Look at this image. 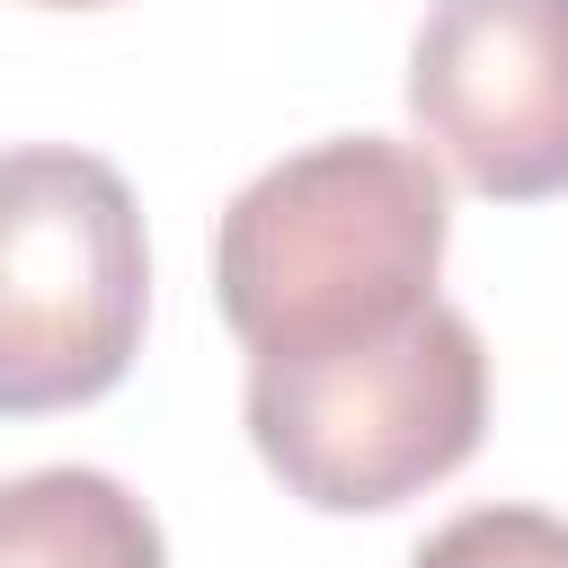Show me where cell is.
I'll return each mask as SVG.
<instances>
[{
	"label": "cell",
	"mask_w": 568,
	"mask_h": 568,
	"mask_svg": "<svg viewBox=\"0 0 568 568\" xmlns=\"http://www.w3.org/2000/svg\"><path fill=\"white\" fill-rule=\"evenodd\" d=\"M453 240L444 178L417 142L337 133L248 178L213 231L222 320L248 355L373 337L435 302Z\"/></svg>",
	"instance_id": "cell-1"
},
{
	"label": "cell",
	"mask_w": 568,
	"mask_h": 568,
	"mask_svg": "<svg viewBox=\"0 0 568 568\" xmlns=\"http://www.w3.org/2000/svg\"><path fill=\"white\" fill-rule=\"evenodd\" d=\"M488 346L453 302H426L373 337L257 355L248 444L320 515H382L479 453Z\"/></svg>",
	"instance_id": "cell-2"
},
{
	"label": "cell",
	"mask_w": 568,
	"mask_h": 568,
	"mask_svg": "<svg viewBox=\"0 0 568 568\" xmlns=\"http://www.w3.org/2000/svg\"><path fill=\"white\" fill-rule=\"evenodd\" d=\"M151 248L133 186L71 142L0 151V417L106 399L142 355Z\"/></svg>",
	"instance_id": "cell-3"
},
{
	"label": "cell",
	"mask_w": 568,
	"mask_h": 568,
	"mask_svg": "<svg viewBox=\"0 0 568 568\" xmlns=\"http://www.w3.org/2000/svg\"><path fill=\"white\" fill-rule=\"evenodd\" d=\"M408 115L488 204L568 195V0H435Z\"/></svg>",
	"instance_id": "cell-4"
},
{
	"label": "cell",
	"mask_w": 568,
	"mask_h": 568,
	"mask_svg": "<svg viewBox=\"0 0 568 568\" xmlns=\"http://www.w3.org/2000/svg\"><path fill=\"white\" fill-rule=\"evenodd\" d=\"M0 568H169V550L124 479L27 470L0 488Z\"/></svg>",
	"instance_id": "cell-5"
},
{
	"label": "cell",
	"mask_w": 568,
	"mask_h": 568,
	"mask_svg": "<svg viewBox=\"0 0 568 568\" xmlns=\"http://www.w3.org/2000/svg\"><path fill=\"white\" fill-rule=\"evenodd\" d=\"M408 568H568V524L541 506H470L435 524Z\"/></svg>",
	"instance_id": "cell-6"
},
{
	"label": "cell",
	"mask_w": 568,
	"mask_h": 568,
	"mask_svg": "<svg viewBox=\"0 0 568 568\" xmlns=\"http://www.w3.org/2000/svg\"><path fill=\"white\" fill-rule=\"evenodd\" d=\"M44 9H98V0H44Z\"/></svg>",
	"instance_id": "cell-7"
}]
</instances>
